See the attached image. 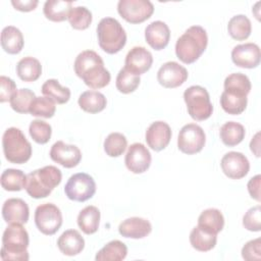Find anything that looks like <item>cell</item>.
<instances>
[{
  "label": "cell",
  "instance_id": "obj_42",
  "mask_svg": "<svg viewBox=\"0 0 261 261\" xmlns=\"http://www.w3.org/2000/svg\"><path fill=\"white\" fill-rule=\"evenodd\" d=\"M29 133L36 143L43 145L49 142L52 134V127L44 120L35 119L30 124Z\"/></svg>",
  "mask_w": 261,
  "mask_h": 261
},
{
  "label": "cell",
  "instance_id": "obj_40",
  "mask_svg": "<svg viewBox=\"0 0 261 261\" xmlns=\"http://www.w3.org/2000/svg\"><path fill=\"white\" fill-rule=\"evenodd\" d=\"M68 21L74 30H86L92 22V12L85 6L72 7L68 14Z\"/></svg>",
  "mask_w": 261,
  "mask_h": 261
},
{
  "label": "cell",
  "instance_id": "obj_4",
  "mask_svg": "<svg viewBox=\"0 0 261 261\" xmlns=\"http://www.w3.org/2000/svg\"><path fill=\"white\" fill-rule=\"evenodd\" d=\"M61 179L60 169L53 165H47L27 174L24 189L32 198H46L61 182Z\"/></svg>",
  "mask_w": 261,
  "mask_h": 261
},
{
  "label": "cell",
  "instance_id": "obj_16",
  "mask_svg": "<svg viewBox=\"0 0 261 261\" xmlns=\"http://www.w3.org/2000/svg\"><path fill=\"white\" fill-rule=\"evenodd\" d=\"M260 58V48L255 43L237 45L231 51V60L239 67L255 68L259 65Z\"/></svg>",
  "mask_w": 261,
  "mask_h": 261
},
{
  "label": "cell",
  "instance_id": "obj_38",
  "mask_svg": "<svg viewBox=\"0 0 261 261\" xmlns=\"http://www.w3.org/2000/svg\"><path fill=\"white\" fill-rule=\"evenodd\" d=\"M36 95L30 89H19L10 99L11 108L17 113H30V107Z\"/></svg>",
  "mask_w": 261,
  "mask_h": 261
},
{
  "label": "cell",
  "instance_id": "obj_27",
  "mask_svg": "<svg viewBox=\"0 0 261 261\" xmlns=\"http://www.w3.org/2000/svg\"><path fill=\"white\" fill-rule=\"evenodd\" d=\"M16 73L23 82H35L42 74V65L38 59L32 56H27L17 62Z\"/></svg>",
  "mask_w": 261,
  "mask_h": 261
},
{
  "label": "cell",
  "instance_id": "obj_36",
  "mask_svg": "<svg viewBox=\"0 0 261 261\" xmlns=\"http://www.w3.org/2000/svg\"><path fill=\"white\" fill-rule=\"evenodd\" d=\"M140 82L141 79L139 74L123 67L119 70L116 76V88L122 94H129L137 90Z\"/></svg>",
  "mask_w": 261,
  "mask_h": 261
},
{
  "label": "cell",
  "instance_id": "obj_5",
  "mask_svg": "<svg viewBox=\"0 0 261 261\" xmlns=\"http://www.w3.org/2000/svg\"><path fill=\"white\" fill-rule=\"evenodd\" d=\"M99 46L108 54L119 52L126 43V34L120 22L113 17L102 18L97 25Z\"/></svg>",
  "mask_w": 261,
  "mask_h": 261
},
{
  "label": "cell",
  "instance_id": "obj_23",
  "mask_svg": "<svg viewBox=\"0 0 261 261\" xmlns=\"http://www.w3.org/2000/svg\"><path fill=\"white\" fill-rule=\"evenodd\" d=\"M22 33L13 25L5 27L1 32V46L8 54H18L23 47Z\"/></svg>",
  "mask_w": 261,
  "mask_h": 261
},
{
  "label": "cell",
  "instance_id": "obj_37",
  "mask_svg": "<svg viewBox=\"0 0 261 261\" xmlns=\"http://www.w3.org/2000/svg\"><path fill=\"white\" fill-rule=\"evenodd\" d=\"M127 147V140L120 133H111L104 141V151L110 157H118Z\"/></svg>",
  "mask_w": 261,
  "mask_h": 261
},
{
  "label": "cell",
  "instance_id": "obj_8",
  "mask_svg": "<svg viewBox=\"0 0 261 261\" xmlns=\"http://www.w3.org/2000/svg\"><path fill=\"white\" fill-rule=\"evenodd\" d=\"M64 193L69 200L85 202L95 195L96 182L90 174L79 172L68 178L64 187Z\"/></svg>",
  "mask_w": 261,
  "mask_h": 261
},
{
  "label": "cell",
  "instance_id": "obj_9",
  "mask_svg": "<svg viewBox=\"0 0 261 261\" xmlns=\"http://www.w3.org/2000/svg\"><path fill=\"white\" fill-rule=\"evenodd\" d=\"M35 223L37 228L46 236L56 233L62 225L60 209L52 203L39 205L35 211Z\"/></svg>",
  "mask_w": 261,
  "mask_h": 261
},
{
  "label": "cell",
  "instance_id": "obj_24",
  "mask_svg": "<svg viewBox=\"0 0 261 261\" xmlns=\"http://www.w3.org/2000/svg\"><path fill=\"white\" fill-rule=\"evenodd\" d=\"M248 103L247 95L232 92V91H223L220 96V105L222 109L232 115L241 114L245 111Z\"/></svg>",
  "mask_w": 261,
  "mask_h": 261
},
{
  "label": "cell",
  "instance_id": "obj_15",
  "mask_svg": "<svg viewBox=\"0 0 261 261\" xmlns=\"http://www.w3.org/2000/svg\"><path fill=\"white\" fill-rule=\"evenodd\" d=\"M188 79V70L175 61L165 62L157 72L158 83L167 89L181 86Z\"/></svg>",
  "mask_w": 261,
  "mask_h": 261
},
{
  "label": "cell",
  "instance_id": "obj_28",
  "mask_svg": "<svg viewBox=\"0 0 261 261\" xmlns=\"http://www.w3.org/2000/svg\"><path fill=\"white\" fill-rule=\"evenodd\" d=\"M79 106L86 112L98 113L105 109L107 105L106 97L98 91H86L79 97Z\"/></svg>",
  "mask_w": 261,
  "mask_h": 261
},
{
  "label": "cell",
  "instance_id": "obj_21",
  "mask_svg": "<svg viewBox=\"0 0 261 261\" xmlns=\"http://www.w3.org/2000/svg\"><path fill=\"white\" fill-rule=\"evenodd\" d=\"M152 230V225L149 220L142 217H130L123 220L119 226L118 231L124 238L143 239L147 237Z\"/></svg>",
  "mask_w": 261,
  "mask_h": 261
},
{
  "label": "cell",
  "instance_id": "obj_20",
  "mask_svg": "<svg viewBox=\"0 0 261 261\" xmlns=\"http://www.w3.org/2000/svg\"><path fill=\"white\" fill-rule=\"evenodd\" d=\"M145 39L154 50L159 51L164 49L168 45L170 39L168 25L161 20L152 21L145 29Z\"/></svg>",
  "mask_w": 261,
  "mask_h": 261
},
{
  "label": "cell",
  "instance_id": "obj_14",
  "mask_svg": "<svg viewBox=\"0 0 261 261\" xmlns=\"http://www.w3.org/2000/svg\"><path fill=\"white\" fill-rule=\"evenodd\" d=\"M50 158L65 168H72L81 162L82 152L75 145L57 141L51 147Z\"/></svg>",
  "mask_w": 261,
  "mask_h": 261
},
{
  "label": "cell",
  "instance_id": "obj_41",
  "mask_svg": "<svg viewBox=\"0 0 261 261\" xmlns=\"http://www.w3.org/2000/svg\"><path fill=\"white\" fill-rule=\"evenodd\" d=\"M251 82L249 77L241 72H234L229 74L224 80V90L242 93L248 96L251 91Z\"/></svg>",
  "mask_w": 261,
  "mask_h": 261
},
{
  "label": "cell",
  "instance_id": "obj_17",
  "mask_svg": "<svg viewBox=\"0 0 261 261\" xmlns=\"http://www.w3.org/2000/svg\"><path fill=\"white\" fill-rule=\"evenodd\" d=\"M171 128L165 121H155L146 130L145 140L147 145L154 151L165 149L171 139Z\"/></svg>",
  "mask_w": 261,
  "mask_h": 261
},
{
  "label": "cell",
  "instance_id": "obj_45",
  "mask_svg": "<svg viewBox=\"0 0 261 261\" xmlns=\"http://www.w3.org/2000/svg\"><path fill=\"white\" fill-rule=\"evenodd\" d=\"M0 102L4 103L6 101H10V99L13 97V95L17 92L15 83L8 76L1 75L0 76Z\"/></svg>",
  "mask_w": 261,
  "mask_h": 261
},
{
  "label": "cell",
  "instance_id": "obj_12",
  "mask_svg": "<svg viewBox=\"0 0 261 261\" xmlns=\"http://www.w3.org/2000/svg\"><path fill=\"white\" fill-rule=\"evenodd\" d=\"M151 153L142 143L132 144L125 154L124 162L126 168L133 173H143L151 165Z\"/></svg>",
  "mask_w": 261,
  "mask_h": 261
},
{
  "label": "cell",
  "instance_id": "obj_32",
  "mask_svg": "<svg viewBox=\"0 0 261 261\" xmlns=\"http://www.w3.org/2000/svg\"><path fill=\"white\" fill-rule=\"evenodd\" d=\"M127 255V247L124 243L114 240L106 244L97 254V261H120Z\"/></svg>",
  "mask_w": 261,
  "mask_h": 261
},
{
  "label": "cell",
  "instance_id": "obj_11",
  "mask_svg": "<svg viewBox=\"0 0 261 261\" xmlns=\"http://www.w3.org/2000/svg\"><path fill=\"white\" fill-rule=\"evenodd\" d=\"M205 133L203 128L196 123L184 125L177 137V147L179 151L188 155L199 153L205 146Z\"/></svg>",
  "mask_w": 261,
  "mask_h": 261
},
{
  "label": "cell",
  "instance_id": "obj_18",
  "mask_svg": "<svg viewBox=\"0 0 261 261\" xmlns=\"http://www.w3.org/2000/svg\"><path fill=\"white\" fill-rule=\"evenodd\" d=\"M2 216L5 222L9 224H24L29 220L30 209L22 199L10 198L2 206Z\"/></svg>",
  "mask_w": 261,
  "mask_h": 261
},
{
  "label": "cell",
  "instance_id": "obj_29",
  "mask_svg": "<svg viewBox=\"0 0 261 261\" xmlns=\"http://www.w3.org/2000/svg\"><path fill=\"white\" fill-rule=\"evenodd\" d=\"M217 242V234L212 233L200 226H195L190 233V243L194 249L200 252L212 250Z\"/></svg>",
  "mask_w": 261,
  "mask_h": 261
},
{
  "label": "cell",
  "instance_id": "obj_19",
  "mask_svg": "<svg viewBox=\"0 0 261 261\" xmlns=\"http://www.w3.org/2000/svg\"><path fill=\"white\" fill-rule=\"evenodd\" d=\"M124 63V67L140 75L151 68L153 56L145 47L136 46L127 52Z\"/></svg>",
  "mask_w": 261,
  "mask_h": 261
},
{
  "label": "cell",
  "instance_id": "obj_39",
  "mask_svg": "<svg viewBox=\"0 0 261 261\" xmlns=\"http://www.w3.org/2000/svg\"><path fill=\"white\" fill-rule=\"evenodd\" d=\"M56 111L55 102L48 97H36L31 104L30 113L33 116L51 118Z\"/></svg>",
  "mask_w": 261,
  "mask_h": 261
},
{
  "label": "cell",
  "instance_id": "obj_22",
  "mask_svg": "<svg viewBox=\"0 0 261 261\" xmlns=\"http://www.w3.org/2000/svg\"><path fill=\"white\" fill-rule=\"evenodd\" d=\"M60 252L66 256H75L85 248V240L75 229L65 230L57 240Z\"/></svg>",
  "mask_w": 261,
  "mask_h": 261
},
{
  "label": "cell",
  "instance_id": "obj_2",
  "mask_svg": "<svg viewBox=\"0 0 261 261\" xmlns=\"http://www.w3.org/2000/svg\"><path fill=\"white\" fill-rule=\"evenodd\" d=\"M207 45L208 36L206 31L200 25H192L177 39L175 54L181 62L191 64L199 59Z\"/></svg>",
  "mask_w": 261,
  "mask_h": 261
},
{
  "label": "cell",
  "instance_id": "obj_44",
  "mask_svg": "<svg viewBox=\"0 0 261 261\" xmlns=\"http://www.w3.org/2000/svg\"><path fill=\"white\" fill-rule=\"evenodd\" d=\"M242 257L247 261H259L261 259V240H255L246 243L242 249Z\"/></svg>",
  "mask_w": 261,
  "mask_h": 261
},
{
  "label": "cell",
  "instance_id": "obj_30",
  "mask_svg": "<svg viewBox=\"0 0 261 261\" xmlns=\"http://www.w3.org/2000/svg\"><path fill=\"white\" fill-rule=\"evenodd\" d=\"M198 226L217 234L224 226V217L221 211L216 208L206 209L198 218Z\"/></svg>",
  "mask_w": 261,
  "mask_h": 261
},
{
  "label": "cell",
  "instance_id": "obj_3",
  "mask_svg": "<svg viewBox=\"0 0 261 261\" xmlns=\"http://www.w3.org/2000/svg\"><path fill=\"white\" fill-rule=\"evenodd\" d=\"M29 233L22 224L13 223L8 225L2 236L1 259L4 261H28L29 260Z\"/></svg>",
  "mask_w": 261,
  "mask_h": 261
},
{
  "label": "cell",
  "instance_id": "obj_13",
  "mask_svg": "<svg viewBox=\"0 0 261 261\" xmlns=\"http://www.w3.org/2000/svg\"><path fill=\"white\" fill-rule=\"evenodd\" d=\"M223 173L231 179H240L245 177L250 170V162L248 158L241 152L231 151L226 153L220 161Z\"/></svg>",
  "mask_w": 261,
  "mask_h": 261
},
{
  "label": "cell",
  "instance_id": "obj_48",
  "mask_svg": "<svg viewBox=\"0 0 261 261\" xmlns=\"http://www.w3.org/2000/svg\"><path fill=\"white\" fill-rule=\"evenodd\" d=\"M259 138H260V133H257L250 143V149L256 157L260 156V139Z\"/></svg>",
  "mask_w": 261,
  "mask_h": 261
},
{
  "label": "cell",
  "instance_id": "obj_25",
  "mask_svg": "<svg viewBox=\"0 0 261 261\" xmlns=\"http://www.w3.org/2000/svg\"><path fill=\"white\" fill-rule=\"evenodd\" d=\"M100 217V211L96 206H87L77 215V225L84 233L93 234L99 228Z\"/></svg>",
  "mask_w": 261,
  "mask_h": 261
},
{
  "label": "cell",
  "instance_id": "obj_35",
  "mask_svg": "<svg viewBox=\"0 0 261 261\" xmlns=\"http://www.w3.org/2000/svg\"><path fill=\"white\" fill-rule=\"evenodd\" d=\"M1 186L5 191L18 192L25 188L27 175L19 169L8 168L1 174Z\"/></svg>",
  "mask_w": 261,
  "mask_h": 261
},
{
  "label": "cell",
  "instance_id": "obj_47",
  "mask_svg": "<svg viewBox=\"0 0 261 261\" xmlns=\"http://www.w3.org/2000/svg\"><path fill=\"white\" fill-rule=\"evenodd\" d=\"M11 4L13 5V7L16 10L19 11H23V12H29L34 10L37 5L39 4L38 0H27V1H22V0H12Z\"/></svg>",
  "mask_w": 261,
  "mask_h": 261
},
{
  "label": "cell",
  "instance_id": "obj_31",
  "mask_svg": "<svg viewBox=\"0 0 261 261\" xmlns=\"http://www.w3.org/2000/svg\"><path fill=\"white\" fill-rule=\"evenodd\" d=\"M245 127L236 121L225 122L219 130V136L225 146L233 147L239 145L245 138Z\"/></svg>",
  "mask_w": 261,
  "mask_h": 261
},
{
  "label": "cell",
  "instance_id": "obj_1",
  "mask_svg": "<svg viewBox=\"0 0 261 261\" xmlns=\"http://www.w3.org/2000/svg\"><path fill=\"white\" fill-rule=\"evenodd\" d=\"M73 68L75 74L92 89H101L110 83V72L104 67L101 56L93 50L81 52L74 60Z\"/></svg>",
  "mask_w": 261,
  "mask_h": 261
},
{
  "label": "cell",
  "instance_id": "obj_26",
  "mask_svg": "<svg viewBox=\"0 0 261 261\" xmlns=\"http://www.w3.org/2000/svg\"><path fill=\"white\" fill-rule=\"evenodd\" d=\"M72 9L71 1L47 0L44 4L43 12L46 18L51 21L60 22L68 18V14Z\"/></svg>",
  "mask_w": 261,
  "mask_h": 261
},
{
  "label": "cell",
  "instance_id": "obj_46",
  "mask_svg": "<svg viewBox=\"0 0 261 261\" xmlns=\"http://www.w3.org/2000/svg\"><path fill=\"white\" fill-rule=\"evenodd\" d=\"M260 179L261 176L260 174H257L255 176H253L247 185L248 188V192L251 196V198H253L254 200L260 202Z\"/></svg>",
  "mask_w": 261,
  "mask_h": 261
},
{
  "label": "cell",
  "instance_id": "obj_33",
  "mask_svg": "<svg viewBox=\"0 0 261 261\" xmlns=\"http://www.w3.org/2000/svg\"><path fill=\"white\" fill-rule=\"evenodd\" d=\"M227 31L232 39L237 41H244L250 37L252 32V24L246 15L238 14L229 19Z\"/></svg>",
  "mask_w": 261,
  "mask_h": 261
},
{
  "label": "cell",
  "instance_id": "obj_34",
  "mask_svg": "<svg viewBox=\"0 0 261 261\" xmlns=\"http://www.w3.org/2000/svg\"><path fill=\"white\" fill-rule=\"evenodd\" d=\"M41 90L44 96L52 99L57 104H64L70 98V90L66 87H62L55 79L47 80Z\"/></svg>",
  "mask_w": 261,
  "mask_h": 261
},
{
  "label": "cell",
  "instance_id": "obj_43",
  "mask_svg": "<svg viewBox=\"0 0 261 261\" xmlns=\"http://www.w3.org/2000/svg\"><path fill=\"white\" fill-rule=\"evenodd\" d=\"M243 225L250 231H260L261 229V208L260 205L250 208L243 217Z\"/></svg>",
  "mask_w": 261,
  "mask_h": 261
},
{
  "label": "cell",
  "instance_id": "obj_6",
  "mask_svg": "<svg viewBox=\"0 0 261 261\" xmlns=\"http://www.w3.org/2000/svg\"><path fill=\"white\" fill-rule=\"evenodd\" d=\"M3 153L7 161L22 164L32 156V145L17 127L7 128L2 137Z\"/></svg>",
  "mask_w": 261,
  "mask_h": 261
},
{
  "label": "cell",
  "instance_id": "obj_10",
  "mask_svg": "<svg viewBox=\"0 0 261 261\" xmlns=\"http://www.w3.org/2000/svg\"><path fill=\"white\" fill-rule=\"evenodd\" d=\"M119 15L129 23H141L151 17L154 5L149 0H120L117 4Z\"/></svg>",
  "mask_w": 261,
  "mask_h": 261
},
{
  "label": "cell",
  "instance_id": "obj_7",
  "mask_svg": "<svg viewBox=\"0 0 261 261\" xmlns=\"http://www.w3.org/2000/svg\"><path fill=\"white\" fill-rule=\"evenodd\" d=\"M184 100L190 116L198 121L209 118L213 112L209 93L201 86H191L184 93Z\"/></svg>",
  "mask_w": 261,
  "mask_h": 261
}]
</instances>
